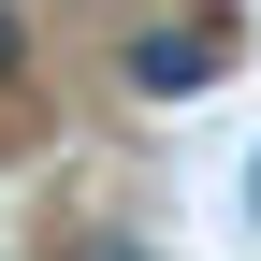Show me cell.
I'll return each instance as SVG.
<instances>
[{
    "instance_id": "cell-1",
    "label": "cell",
    "mask_w": 261,
    "mask_h": 261,
    "mask_svg": "<svg viewBox=\"0 0 261 261\" xmlns=\"http://www.w3.org/2000/svg\"><path fill=\"white\" fill-rule=\"evenodd\" d=\"M232 58H247V15L218 0V15H189V29H145L116 73H130V102H189V87H218Z\"/></svg>"
},
{
    "instance_id": "cell-2",
    "label": "cell",
    "mask_w": 261,
    "mask_h": 261,
    "mask_svg": "<svg viewBox=\"0 0 261 261\" xmlns=\"http://www.w3.org/2000/svg\"><path fill=\"white\" fill-rule=\"evenodd\" d=\"M15 73H29V15L0 0V87H15Z\"/></svg>"
},
{
    "instance_id": "cell-3",
    "label": "cell",
    "mask_w": 261,
    "mask_h": 261,
    "mask_svg": "<svg viewBox=\"0 0 261 261\" xmlns=\"http://www.w3.org/2000/svg\"><path fill=\"white\" fill-rule=\"evenodd\" d=\"M58 261H145V247H130V232H73Z\"/></svg>"
},
{
    "instance_id": "cell-4",
    "label": "cell",
    "mask_w": 261,
    "mask_h": 261,
    "mask_svg": "<svg viewBox=\"0 0 261 261\" xmlns=\"http://www.w3.org/2000/svg\"><path fill=\"white\" fill-rule=\"evenodd\" d=\"M247 189H261V160H247Z\"/></svg>"
}]
</instances>
